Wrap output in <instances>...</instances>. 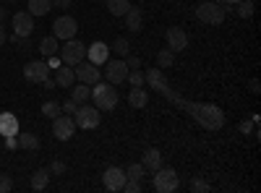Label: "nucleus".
<instances>
[{"mask_svg": "<svg viewBox=\"0 0 261 193\" xmlns=\"http://www.w3.org/2000/svg\"><path fill=\"white\" fill-rule=\"evenodd\" d=\"M125 26L130 29V32H141V21H144V16H141V8H134L130 6L128 11H125Z\"/></svg>", "mask_w": 261, "mask_h": 193, "instance_id": "19", "label": "nucleus"}, {"mask_svg": "<svg viewBox=\"0 0 261 193\" xmlns=\"http://www.w3.org/2000/svg\"><path fill=\"white\" fill-rule=\"evenodd\" d=\"M6 16H8V13H6V8H0V24L6 21Z\"/></svg>", "mask_w": 261, "mask_h": 193, "instance_id": "44", "label": "nucleus"}, {"mask_svg": "<svg viewBox=\"0 0 261 193\" xmlns=\"http://www.w3.org/2000/svg\"><path fill=\"white\" fill-rule=\"evenodd\" d=\"M128 8H130L128 0H107V11H110L113 16H125Z\"/></svg>", "mask_w": 261, "mask_h": 193, "instance_id": "26", "label": "nucleus"}, {"mask_svg": "<svg viewBox=\"0 0 261 193\" xmlns=\"http://www.w3.org/2000/svg\"><path fill=\"white\" fill-rule=\"evenodd\" d=\"M141 175H144V164H130V167H125V178L128 180H141Z\"/></svg>", "mask_w": 261, "mask_h": 193, "instance_id": "31", "label": "nucleus"}, {"mask_svg": "<svg viewBox=\"0 0 261 193\" xmlns=\"http://www.w3.org/2000/svg\"><path fill=\"white\" fill-rule=\"evenodd\" d=\"M92 99L97 104V110L110 113V110H115V104H118V92H115L113 84H99L97 81V87L92 89Z\"/></svg>", "mask_w": 261, "mask_h": 193, "instance_id": "2", "label": "nucleus"}, {"mask_svg": "<svg viewBox=\"0 0 261 193\" xmlns=\"http://www.w3.org/2000/svg\"><path fill=\"white\" fill-rule=\"evenodd\" d=\"M53 6H55V8H68L71 0H53Z\"/></svg>", "mask_w": 261, "mask_h": 193, "instance_id": "40", "label": "nucleus"}, {"mask_svg": "<svg viewBox=\"0 0 261 193\" xmlns=\"http://www.w3.org/2000/svg\"><path fill=\"white\" fill-rule=\"evenodd\" d=\"M16 141H18V146H21V149H29V152L39 149V136H34V133H18V136H16Z\"/></svg>", "mask_w": 261, "mask_h": 193, "instance_id": "25", "label": "nucleus"}, {"mask_svg": "<svg viewBox=\"0 0 261 193\" xmlns=\"http://www.w3.org/2000/svg\"><path fill=\"white\" fill-rule=\"evenodd\" d=\"M86 58V45H84V42H79L76 37L73 39H68V42H65V45H63V50H60V60L65 63V66H79V63Z\"/></svg>", "mask_w": 261, "mask_h": 193, "instance_id": "4", "label": "nucleus"}, {"mask_svg": "<svg viewBox=\"0 0 261 193\" xmlns=\"http://www.w3.org/2000/svg\"><path fill=\"white\" fill-rule=\"evenodd\" d=\"M238 128H241V133H251V131H253V123H246V120H243Z\"/></svg>", "mask_w": 261, "mask_h": 193, "instance_id": "39", "label": "nucleus"}, {"mask_svg": "<svg viewBox=\"0 0 261 193\" xmlns=\"http://www.w3.org/2000/svg\"><path fill=\"white\" fill-rule=\"evenodd\" d=\"M6 39H8V34H6V29H3V24H0V47L6 45Z\"/></svg>", "mask_w": 261, "mask_h": 193, "instance_id": "43", "label": "nucleus"}, {"mask_svg": "<svg viewBox=\"0 0 261 193\" xmlns=\"http://www.w3.org/2000/svg\"><path fill=\"white\" fill-rule=\"evenodd\" d=\"M141 164H144V170H151V173H154L157 167H162V152L160 149H146Z\"/></svg>", "mask_w": 261, "mask_h": 193, "instance_id": "20", "label": "nucleus"}, {"mask_svg": "<svg viewBox=\"0 0 261 193\" xmlns=\"http://www.w3.org/2000/svg\"><path fill=\"white\" fill-rule=\"evenodd\" d=\"M225 3H238V0H225Z\"/></svg>", "mask_w": 261, "mask_h": 193, "instance_id": "45", "label": "nucleus"}, {"mask_svg": "<svg viewBox=\"0 0 261 193\" xmlns=\"http://www.w3.org/2000/svg\"><path fill=\"white\" fill-rule=\"evenodd\" d=\"M191 190H196V193H209L212 185H209L206 180H191Z\"/></svg>", "mask_w": 261, "mask_h": 193, "instance_id": "33", "label": "nucleus"}, {"mask_svg": "<svg viewBox=\"0 0 261 193\" xmlns=\"http://www.w3.org/2000/svg\"><path fill=\"white\" fill-rule=\"evenodd\" d=\"M50 76V66H47V60H32L24 66V78L32 81V84H42Z\"/></svg>", "mask_w": 261, "mask_h": 193, "instance_id": "11", "label": "nucleus"}, {"mask_svg": "<svg viewBox=\"0 0 261 193\" xmlns=\"http://www.w3.org/2000/svg\"><path fill=\"white\" fill-rule=\"evenodd\" d=\"M53 8V0H29V13L32 16H47Z\"/></svg>", "mask_w": 261, "mask_h": 193, "instance_id": "23", "label": "nucleus"}, {"mask_svg": "<svg viewBox=\"0 0 261 193\" xmlns=\"http://www.w3.org/2000/svg\"><path fill=\"white\" fill-rule=\"evenodd\" d=\"M178 185H180V178L172 167H157L154 170V190L157 193H172V190H178Z\"/></svg>", "mask_w": 261, "mask_h": 193, "instance_id": "3", "label": "nucleus"}, {"mask_svg": "<svg viewBox=\"0 0 261 193\" xmlns=\"http://www.w3.org/2000/svg\"><path fill=\"white\" fill-rule=\"evenodd\" d=\"M76 107H79V104H76L73 99H68L65 104H60V110H63V113H76Z\"/></svg>", "mask_w": 261, "mask_h": 193, "instance_id": "38", "label": "nucleus"}, {"mask_svg": "<svg viewBox=\"0 0 261 193\" xmlns=\"http://www.w3.org/2000/svg\"><path fill=\"white\" fill-rule=\"evenodd\" d=\"M32 32H34V16L29 11L13 13V37L27 39V37H32Z\"/></svg>", "mask_w": 261, "mask_h": 193, "instance_id": "9", "label": "nucleus"}, {"mask_svg": "<svg viewBox=\"0 0 261 193\" xmlns=\"http://www.w3.org/2000/svg\"><path fill=\"white\" fill-rule=\"evenodd\" d=\"M73 123L79 128H84V131L99 128V110L97 107H89V104H81V107H76V113H73Z\"/></svg>", "mask_w": 261, "mask_h": 193, "instance_id": "6", "label": "nucleus"}, {"mask_svg": "<svg viewBox=\"0 0 261 193\" xmlns=\"http://www.w3.org/2000/svg\"><path fill=\"white\" fill-rule=\"evenodd\" d=\"M105 78H107V84H113V87L123 84V81L128 78V66H125V60H123V58L107 60V63H105Z\"/></svg>", "mask_w": 261, "mask_h": 193, "instance_id": "7", "label": "nucleus"}, {"mask_svg": "<svg viewBox=\"0 0 261 193\" xmlns=\"http://www.w3.org/2000/svg\"><path fill=\"white\" fill-rule=\"evenodd\" d=\"M47 170H50V175H63V173H65V162H58V159H55Z\"/></svg>", "mask_w": 261, "mask_h": 193, "instance_id": "34", "label": "nucleus"}, {"mask_svg": "<svg viewBox=\"0 0 261 193\" xmlns=\"http://www.w3.org/2000/svg\"><path fill=\"white\" fill-rule=\"evenodd\" d=\"M128 104L136 107V110H141V107L149 104V92H144V87H134L128 92Z\"/></svg>", "mask_w": 261, "mask_h": 193, "instance_id": "18", "label": "nucleus"}, {"mask_svg": "<svg viewBox=\"0 0 261 193\" xmlns=\"http://www.w3.org/2000/svg\"><path fill=\"white\" fill-rule=\"evenodd\" d=\"M125 180H128L125 178V170H120V167H107L105 175H102V185L107 190H123Z\"/></svg>", "mask_w": 261, "mask_h": 193, "instance_id": "12", "label": "nucleus"}, {"mask_svg": "<svg viewBox=\"0 0 261 193\" xmlns=\"http://www.w3.org/2000/svg\"><path fill=\"white\" fill-rule=\"evenodd\" d=\"M110 50H115V52H118L120 58H125V55L130 52V42H128L125 37H118V39L113 42V47H110Z\"/></svg>", "mask_w": 261, "mask_h": 193, "instance_id": "28", "label": "nucleus"}, {"mask_svg": "<svg viewBox=\"0 0 261 193\" xmlns=\"http://www.w3.org/2000/svg\"><path fill=\"white\" fill-rule=\"evenodd\" d=\"M76 32H79V24H76L73 16H60V18H55V24H53V37H58V39H63V42H68V39L76 37Z\"/></svg>", "mask_w": 261, "mask_h": 193, "instance_id": "8", "label": "nucleus"}, {"mask_svg": "<svg viewBox=\"0 0 261 193\" xmlns=\"http://www.w3.org/2000/svg\"><path fill=\"white\" fill-rule=\"evenodd\" d=\"M175 63V52L172 50H160L157 52V68H170Z\"/></svg>", "mask_w": 261, "mask_h": 193, "instance_id": "27", "label": "nucleus"}, {"mask_svg": "<svg viewBox=\"0 0 261 193\" xmlns=\"http://www.w3.org/2000/svg\"><path fill=\"white\" fill-rule=\"evenodd\" d=\"M58 37H45L39 42V52L45 55V58H50V55H58Z\"/></svg>", "mask_w": 261, "mask_h": 193, "instance_id": "24", "label": "nucleus"}, {"mask_svg": "<svg viewBox=\"0 0 261 193\" xmlns=\"http://www.w3.org/2000/svg\"><path fill=\"white\" fill-rule=\"evenodd\" d=\"M86 58H89V63H94V66H105V63L110 60V47H107L105 42H94V45L86 47Z\"/></svg>", "mask_w": 261, "mask_h": 193, "instance_id": "14", "label": "nucleus"}, {"mask_svg": "<svg viewBox=\"0 0 261 193\" xmlns=\"http://www.w3.org/2000/svg\"><path fill=\"white\" fill-rule=\"evenodd\" d=\"M47 183H50V170H47V167H39L37 173L32 175V188H34V190H45Z\"/></svg>", "mask_w": 261, "mask_h": 193, "instance_id": "21", "label": "nucleus"}, {"mask_svg": "<svg viewBox=\"0 0 261 193\" xmlns=\"http://www.w3.org/2000/svg\"><path fill=\"white\" fill-rule=\"evenodd\" d=\"M125 81H130V87H144L146 84V78H144V71H128V78Z\"/></svg>", "mask_w": 261, "mask_h": 193, "instance_id": "32", "label": "nucleus"}, {"mask_svg": "<svg viewBox=\"0 0 261 193\" xmlns=\"http://www.w3.org/2000/svg\"><path fill=\"white\" fill-rule=\"evenodd\" d=\"M73 73L79 76L81 84H97V81H99V66H94V63H84V60H81Z\"/></svg>", "mask_w": 261, "mask_h": 193, "instance_id": "15", "label": "nucleus"}, {"mask_svg": "<svg viewBox=\"0 0 261 193\" xmlns=\"http://www.w3.org/2000/svg\"><path fill=\"white\" fill-rule=\"evenodd\" d=\"M225 8L220 3H201L199 8H196V18L204 21V24H212V26H220L225 21Z\"/></svg>", "mask_w": 261, "mask_h": 193, "instance_id": "5", "label": "nucleus"}, {"mask_svg": "<svg viewBox=\"0 0 261 193\" xmlns=\"http://www.w3.org/2000/svg\"><path fill=\"white\" fill-rule=\"evenodd\" d=\"M253 3H251V0H238V16H241V18H251L253 16Z\"/></svg>", "mask_w": 261, "mask_h": 193, "instance_id": "30", "label": "nucleus"}, {"mask_svg": "<svg viewBox=\"0 0 261 193\" xmlns=\"http://www.w3.org/2000/svg\"><path fill=\"white\" fill-rule=\"evenodd\" d=\"M76 131V123H73V115H58L53 118V136L58 141H68Z\"/></svg>", "mask_w": 261, "mask_h": 193, "instance_id": "10", "label": "nucleus"}, {"mask_svg": "<svg viewBox=\"0 0 261 193\" xmlns=\"http://www.w3.org/2000/svg\"><path fill=\"white\" fill-rule=\"evenodd\" d=\"M42 87H45V89H55V87H58V84H55V81H53V78L47 76L45 81H42Z\"/></svg>", "mask_w": 261, "mask_h": 193, "instance_id": "42", "label": "nucleus"}, {"mask_svg": "<svg viewBox=\"0 0 261 193\" xmlns=\"http://www.w3.org/2000/svg\"><path fill=\"white\" fill-rule=\"evenodd\" d=\"M6 146H8V149H16V146H18L16 136H6Z\"/></svg>", "mask_w": 261, "mask_h": 193, "instance_id": "41", "label": "nucleus"}, {"mask_svg": "<svg viewBox=\"0 0 261 193\" xmlns=\"http://www.w3.org/2000/svg\"><path fill=\"white\" fill-rule=\"evenodd\" d=\"M144 78H146L149 87L154 89V92H160L167 102H172L175 107H180L183 113H188L196 123L204 128V131L217 133V131H222V128H225V113L220 110V107H217V104H199V102H188V99H183V97L167 84L162 68H149V71L144 73Z\"/></svg>", "mask_w": 261, "mask_h": 193, "instance_id": "1", "label": "nucleus"}, {"mask_svg": "<svg viewBox=\"0 0 261 193\" xmlns=\"http://www.w3.org/2000/svg\"><path fill=\"white\" fill-rule=\"evenodd\" d=\"M125 66H128V71H136V68H141V60L139 58H128Z\"/></svg>", "mask_w": 261, "mask_h": 193, "instance_id": "37", "label": "nucleus"}, {"mask_svg": "<svg viewBox=\"0 0 261 193\" xmlns=\"http://www.w3.org/2000/svg\"><path fill=\"white\" fill-rule=\"evenodd\" d=\"M13 188V180L8 175H0V193H8Z\"/></svg>", "mask_w": 261, "mask_h": 193, "instance_id": "36", "label": "nucleus"}, {"mask_svg": "<svg viewBox=\"0 0 261 193\" xmlns=\"http://www.w3.org/2000/svg\"><path fill=\"white\" fill-rule=\"evenodd\" d=\"M73 81H76V73H73L71 66H65V63H63V66H58V76H55V84H58V87L71 89Z\"/></svg>", "mask_w": 261, "mask_h": 193, "instance_id": "17", "label": "nucleus"}, {"mask_svg": "<svg viewBox=\"0 0 261 193\" xmlns=\"http://www.w3.org/2000/svg\"><path fill=\"white\" fill-rule=\"evenodd\" d=\"M123 190H125V193H139V190H141V183H139V180H125Z\"/></svg>", "mask_w": 261, "mask_h": 193, "instance_id": "35", "label": "nucleus"}, {"mask_svg": "<svg viewBox=\"0 0 261 193\" xmlns=\"http://www.w3.org/2000/svg\"><path fill=\"white\" fill-rule=\"evenodd\" d=\"M71 99H73L76 104H84L86 99H92V89H89V84H81V81H79V87H73V92H71Z\"/></svg>", "mask_w": 261, "mask_h": 193, "instance_id": "22", "label": "nucleus"}, {"mask_svg": "<svg viewBox=\"0 0 261 193\" xmlns=\"http://www.w3.org/2000/svg\"><path fill=\"white\" fill-rule=\"evenodd\" d=\"M165 39H167V50H172V52H183L188 47V34L180 26H170Z\"/></svg>", "mask_w": 261, "mask_h": 193, "instance_id": "13", "label": "nucleus"}, {"mask_svg": "<svg viewBox=\"0 0 261 193\" xmlns=\"http://www.w3.org/2000/svg\"><path fill=\"white\" fill-rule=\"evenodd\" d=\"M18 133V118L13 113H0V136H16Z\"/></svg>", "mask_w": 261, "mask_h": 193, "instance_id": "16", "label": "nucleus"}, {"mask_svg": "<svg viewBox=\"0 0 261 193\" xmlns=\"http://www.w3.org/2000/svg\"><path fill=\"white\" fill-rule=\"evenodd\" d=\"M63 110H60V102H45V104H42V115H45V118H58Z\"/></svg>", "mask_w": 261, "mask_h": 193, "instance_id": "29", "label": "nucleus"}]
</instances>
